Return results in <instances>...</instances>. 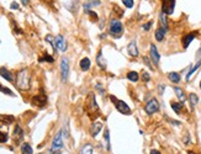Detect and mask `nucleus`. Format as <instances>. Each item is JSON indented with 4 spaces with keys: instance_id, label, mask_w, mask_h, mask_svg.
<instances>
[{
    "instance_id": "1",
    "label": "nucleus",
    "mask_w": 201,
    "mask_h": 154,
    "mask_svg": "<svg viewBox=\"0 0 201 154\" xmlns=\"http://www.w3.org/2000/svg\"><path fill=\"white\" fill-rule=\"evenodd\" d=\"M15 84H16L17 89H20L22 91H26V90L30 89V86H31V73H30V70L27 68L21 69L17 73Z\"/></svg>"
},
{
    "instance_id": "2",
    "label": "nucleus",
    "mask_w": 201,
    "mask_h": 154,
    "mask_svg": "<svg viewBox=\"0 0 201 154\" xmlns=\"http://www.w3.org/2000/svg\"><path fill=\"white\" fill-rule=\"evenodd\" d=\"M109 34L115 37V38H120L121 35L123 34V25L120 20L117 19H112L110 21V25H109Z\"/></svg>"
},
{
    "instance_id": "3",
    "label": "nucleus",
    "mask_w": 201,
    "mask_h": 154,
    "mask_svg": "<svg viewBox=\"0 0 201 154\" xmlns=\"http://www.w3.org/2000/svg\"><path fill=\"white\" fill-rule=\"evenodd\" d=\"M86 111H88L89 116H91V117L99 116V115H97V113H99V107H97L95 96H94V94H91V92L89 94L88 100H86Z\"/></svg>"
},
{
    "instance_id": "4",
    "label": "nucleus",
    "mask_w": 201,
    "mask_h": 154,
    "mask_svg": "<svg viewBox=\"0 0 201 154\" xmlns=\"http://www.w3.org/2000/svg\"><path fill=\"white\" fill-rule=\"evenodd\" d=\"M110 100L115 104V107L117 109L119 112H121V113H123V115H130V113H131V109L128 107V105H127L125 101H122V100H117V99L114 98L112 95L110 96Z\"/></svg>"
},
{
    "instance_id": "5",
    "label": "nucleus",
    "mask_w": 201,
    "mask_h": 154,
    "mask_svg": "<svg viewBox=\"0 0 201 154\" xmlns=\"http://www.w3.org/2000/svg\"><path fill=\"white\" fill-rule=\"evenodd\" d=\"M63 148V139H62V131H59L56 137L53 138L52 142V148L49 150V153H54V154H60V149Z\"/></svg>"
},
{
    "instance_id": "6",
    "label": "nucleus",
    "mask_w": 201,
    "mask_h": 154,
    "mask_svg": "<svg viewBox=\"0 0 201 154\" xmlns=\"http://www.w3.org/2000/svg\"><path fill=\"white\" fill-rule=\"evenodd\" d=\"M69 75V59L67 57H63L60 60V77H62V81L65 83Z\"/></svg>"
},
{
    "instance_id": "7",
    "label": "nucleus",
    "mask_w": 201,
    "mask_h": 154,
    "mask_svg": "<svg viewBox=\"0 0 201 154\" xmlns=\"http://www.w3.org/2000/svg\"><path fill=\"white\" fill-rule=\"evenodd\" d=\"M175 0H162V13L165 15H170L174 11Z\"/></svg>"
},
{
    "instance_id": "8",
    "label": "nucleus",
    "mask_w": 201,
    "mask_h": 154,
    "mask_svg": "<svg viewBox=\"0 0 201 154\" xmlns=\"http://www.w3.org/2000/svg\"><path fill=\"white\" fill-rule=\"evenodd\" d=\"M159 110V102L157 99H151L146 106H144V111L148 113V115H153L154 112H157Z\"/></svg>"
},
{
    "instance_id": "9",
    "label": "nucleus",
    "mask_w": 201,
    "mask_h": 154,
    "mask_svg": "<svg viewBox=\"0 0 201 154\" xmlns=\"http://www.w3.org/2000/svg\"><path fill=\"white\" fill-rule=\"evenodd\" d=\"M47 102V98L45 94H38L36 96H33L32 100H31V104L35 105V106H38V107H43Z\"/></svg>"
},
{
    "instance_id": "10",
    "label": "nucleus",
    "mask_w": 201,
    "mask_h": 154,
    "mask_svg": "<svg viewBox=\"0 0 201 154\" xmlns=\"http://www.w3.org/2000/svg\"><path fill=\"white\" fill-rule=\"evenodd\" d=\"M199 35V32L197 31H192V32H190V34H188V35H185L184 37H183V40H181V43H183V47L184 48H188L189 47V45L196 38V36Z\"/></svg>"
},
{
    "instance_id": "11",
    "label": "nucleus",
    "mask_w": 201,
    "mask_h": 154,
    "mask_svg": "<svg viewBox=\"0 0 201 154\" xmlns=\"http://www.w3.org/2000/svg\"><path fill=\"white\" fill-rule=\"evenodd\" d=\"M54 45H56V48L59 49L60 52H65L67 51V42L64 40V37L62 35H58L56 36L54 38Z\"/></svg>"
},
{
    "instance_id": "12",
    "label": "nucleus",
    "mask_w": 201,
    "mask_h": 154,
    "mask_svg": "<svg viewBox=\"0 0 201 154\" xmlns=\"http://www.w3.org/2000/svg\"><path fill=\"white\" fill-rule=\"evenodd\" d=\"M149 56H151V59L153 62V64L157 66L159 63V59H160V56L158 53V49L154 45H151V48H149Z\"/></svg>"
},
{
    "instance_id": "13",
    "label": "nucleus",
    "mask_w": 201,
    "mask_h": 154,
    "mask_svg": "<svg viewBox=\"0 0 201 154\" xmlns=\"http://www.w3.org/2000/svg\"><path fill=\"white\" fill-rule=\"evenodd\" d=\"M127 52L131 57H138V48H137V43L136 41H131L127 46Z\"/></svg>"
},
{
    "instance_id": "14",
    "label": "nucleus",
    "mask_w": 201,
    "mask_h": 154,
    "mask_svg": "<svg viewBox=\"0 0 201 154\" xmlns=\"http://www.w3.org/2000/svg\"><path fill=\"white\" fill-rule=\"evenodd\" d=\"M14 141H15V143H20L21 141H22V138H24V131H22V128L19 126V125H16L15 126V130H14Z\"/></svg>"
},
{
    "instance_id": "15",
    "label": "nucleus",
    "mask_w": 201,
    "mask_h": 154,
    "mask_svg": "<svg viewBox=\"0 0 201 154\" xmlns=\"http://www.w3.org/2000/svg\"><path fill=\"white\" fill-rule=\"evenodd\" d=\"M96 63H97V66L101 68V69H106V67H108V63H106V60H105L101 51H99V53L96 56Z\"/></svg>"
},
{
    "instance_id": "16",
    "label": "nucleus",
    "mask_w": 201,
    "mask_h": 154,
    "mask_svg": "<svg viewBox=\"0 0 201 154\" xmlns=\"http://www.w3.org/2000/svg\"><path fill=\"white\" fill-rule=\"evenodd\" d=\"M0 75L4 79H6L8 81H14V75L10 70H8L6 68H0Z\"/></svg>"
},
{
    "instance_id": "17",
    "label": "nucleus",
    "mask_w": 201,
    "mask_h": 154,
    "mask_svg": "<svg viewBox=\"0 0 201 154\" xmlns=\"http://www.w3.org/2000/svg\"><path fill=\"white\" fill-rule=\"evenodd\" d=\"M101 128H103V123L101 122H95L94 125L91 126V136L96 137L99 134V132L101 131Z\"/></svg>"
},
{
    "instance_id": "18",
    "label": "nucleus",
    "mask_w": 201,
    "mask_h": 154,
    "mask_svg": "<svg viewBox=\"0 0 201 154\" xmlns=\"http://www.w3.org/2000/svg\"><path fill=\"white\" fill-rule=\"evenodd\" d=\"M90 59L89 58H83L82 60H80V63H79V66H80V69L83 70V72H88L89 69H90Z\"/></svg>"
},
{
    "instance_id": "19",
    "label": "nucleus",
    "mask_w": 201,
    "mask_h": 154,
    "mask_svg": "<svg viewBox=\"0 0 201 154\" xmlns=\"http://www.w3.org/2000/svg\"><path fill=\"white\" fill-rule=\"evenodd\" d=\"M165 32H166V31H165L164 28H162V27H159V28H157V31H155V34H154V36H155V40H157L158 42H162V41L164 40V36H165Z\"/></svg>"
},
{
    "instance_id": "20",
    "label": "nucleus",
    "mask_w": 201,
    "mask_h": 154,
    "mask_svg": "<svg viewBox=\"0 0 201 154\" xmlns=\"http://www.w3.org/2000/svg\"><path fill=\"white\" fill-rule=\"evenodd\" d=\"M159 21H160L162 28H164L165 31L168 30V19H166V15H165L164 13H162V14L159 15Z\"/></svg>"
},
{
    "instance_id": "21",
    "label": "nucleus",
    "mask_w": 201,
    "mask_h": 154,
    "mask_svg": "<svg viewBox=\"0 0 201 154\" xmlns=\"http://www.w3.org/2000/svg\"><path fill=\"white\" fill-rule=\"evenodd\" d=\"M174 91H175V94H177V96H178V99L181 101V102H184L185 101V92H184V90L183 89H180V88H178V86H175L174 88Z\"/></svg>"
},
{
    "instance_id": "22",
    "label": "nucleus",
    "mask_w": 201,
    "mask_h": 154,
    "mask_svg": "<svg viewBox=\"0 0 201 154\" xmlns=\"http://www.w3.org/2000/svg\"><path fill=\"white\" fill-rule=\"evenodd\" d=\"M168 78H169V80H170L172 83H175V84H178V83L180 81V74L177 73V72H170V73L168 74Z\"/></svg>"
},
{
    "instance_id": "23",
    "label": "nucleus",
    "mask_w": 201,
    "mask_h": 154,
    "mask_svg": "<svg viewBox=\"0 0 201 154\" xmlns=\"http://www.w3.org/2000/svg\"><path fill=\"white\" fill-rule=\"evenodd\" d=\"M200 67H201V59H199V62H197V63H196V64H195V66H194V67H192V68L189 70V73H188V75L185 77V79H186V80H190L191 75H192V74H194V73H195V72H196V70H197Z\"/></svg>"
},
{
    "instance_id": "24",
    "label": "nucleus",
    "mask_w": 201,
    "mask_h": 154,
    "mask_svg": "<svg viewBox=\"0 0 201 154\" xmlns=\"http://www.w3.org/2000/svg\"><path fill=\"white\" fill-rule=\"evenodd\" d=\"M93 152H94V147H93L90 143H86V144L82 148V150H80L79 154H93Z\"/></svg>"
},
{
    "instance_id": "25",
    "label": "nucleus",
    "mask_w": 201,
    "mask_h": 154,
    "mask_svg": "<svg viewBox=\"0 0 201 154\" xmlns=\"http://www.w3.org/2000/svg\"><path fill=\"white\" fill-rule=\"evenodd\" d=\"M127 79L132 83H136V81H138L140 75H138L137 72H130V73H127Z\"/></svg>"
},
{
    "instance_id": "26",
    "label": "nucleus",
    "mask_w": 201,
    "mask_h": 154,
    "mask_svg": "<svg viewBox=\"0 0 201 154\" xmlns=\"http://www.w3.org/2000/svg\"><path fill=\"white\" fill-rule=\"evenodd\" d=\"M21 153L22 154H32L33 150H32V148H31V145L28 143H24L21 145Z\"/></svg>"
},
{
    "instance_id": "27",
    "label": "nucleus",
    "mask_w": 201,
    "mask_h": 154,
    "mask_svg": "<svg viewBox=\"0 0 201 154\" xmlns=\"http://www.w3.org/2000/svg\"><path fill=\"white\" fill-rule=\"evenodd\" d=\"M189 100H190V104H191L192 107L196 106L197 102H199V98H197L196 94H190V95H189Z\"/></svg>"
},
{
    "instance_id": "28",
    "label": "nucleus",
    "mask_w": 201,
    "mask_h": 154,
    "mask_svg": "<svg viewBox=\"0 0 201 154\" xmlns=\"http://www.w3.org/2000/svg\"><path fill=\"white\" fill-rule=\"evenodd\" d=\"M172 109L174 110L175 113H180V111L183 109V105L180 102H172Z\"/></svg>"
},
{
    "instance_id": "29",
    "label": "nucleus",
    "mask_w": 201,
    "mask_h": 154,
    "mask_svg": "<svg viewBox=\"0 0 201 154\" xmlns=\"http://www.w3.org/2000/svg\"><path fill=\"white\" fill-rule=\"evenodd\" d=\"M104 139L106 141V149L110 150V134H109V130H105V132H104Z\"/></svg>"
},
{
    "instance_id": "30",
    "label": "nucleus",
    "mask_w": 201,
    "mask_h": 154,
    "mask_svg": "<svg viewBox=\"0 0 201 154\" xmlns=\"http://www.w3.org/2000/svg\"><path fill=\"white\" fill-rule=\"evenodd\" d=\"M0 121L4 123H11V122H14V117L13 116H0Z\"/></svg>"
},
{
    "instance_id": "31",
    "label": "nucleus",
    "mask_w": 201,
    "mask_h": 154,
    "mask_svg": "<svg viewBox=\"0 0 201 154\" xmlns=\"http://www.w3.org/2000/svg\"><path fill=\"white\" fill-rule=\"evenodd\" d=\"M0 91H2V92H4V94H8V95H10V96H14V92H13L10 89H8V88L3 86L2 84H0Z\"/></svg>"
},
{
    "instance_id": "32",
    "label": "nucleus",
    "mask_w": 201,
    "mask_h": 154,
    "mask_svg": "<svg viewBox=\"0 0 201 154\" xmlns=\"http://www.w3.org/2000/svg\"><path fill=\"white\" fill-rule=\"evenodd\" d=\"M122 4L127 9H131V8H133V4H135V2H133V0H122Z\"/></svg>"
},
{
    "instance_id": "33",
    "label": "nucleus",
    "mask_w": 201,
    "mask_h": 154,
    "mask_svg": "<svg viewBox=\"0 0 201 154\" xmlns=\"http://www.w3.org/2000/svg\"><path fill=\"white\" fill-rule=\"evenodd\" d=\"M42 60H47V62H49V63H52V62L54 60V58L51 57V56H48V54H45L43 58H40V62H42Z\"/></svg>"
},
{
    "instance_id": "34",
    "label": "nucleus",
    "mask_w": 201,
    "mask_h": 154,
    "mask_svg": "<svg viewBox=\"0 0 201 154\" xmlns=\"http://www.w3.org/2000/svg\"><path fill=\"white\" fill-rule=\"evenodd\" d=\"M8 141V134L4 132H0V143H5Z\"/></svg>"
},
{
    "instance_id": "35",
    "label": "nucleus",
    "mask_w": 201,
    "mask_h": 154,
    "mask_svg": "<svg viewBox=\"0 0 201 154\" xmlns=\"http://www.w3.org/2000/svg\"><path fill=\"white\" fill-rule=\"evenodd\" d=\"M86 14H89V15L91 16V19H93V20L97 21V14H96V13H94V11H90V10H89V11H86Z\"/></svg>"
},
{
    "instance_id": "36",
    "label": "nucleus",
    "mask_w": 201,
    "mask_h": 154,
    "mask_svg": "<svg viewBox=\"0 0 201 154\" xmlns=\"http://www.w3.org/2000/svg\"><path fill=\"white\" fill-rule=\"evenodd\" d=\"M152 25H153V21H148L147 23L143 25V30H144V31H148V30L152 27Z\"/></svg>"
},
{
    "instance_id": "37",
    "label": "nucleus",
    "mask_w": 201,
    "mask_h": 154,
    "mask_svg": "<svg viewBox=\"0 0 201 154\" xmlns=\"http://www.w3.org/2000/svg\"><path fill=\"white\" fill-rule=\"evenodd\" d=\"M143 62L147 64V67H148L149 69H153V67H152V64H151V62H149V59H148L147 57H143Z\"/></svg>"
},
{
    "instance_id": "38",
    "label": "nucleus",
    "mask_w": 201,
    "mask_h": 154,
    "mask_svg": "<svg viewBox=\"0 0 201 154\" xmlns=\"http://www.w3.org/2000/svg\"><path fill=\"white\" fill-rule=\"evenodd\" d=\"M149 79H151V77H149L148 73H143V74H142V80H143V81L147 83V81H149Z\"/></svg>"
},
{
    "instance_id": "39",
    "label": "nucleus",
    "mask_w": 201,
    "mask_h": 154,
    "mask_svg": "<svg viewBox=\"0 0 201 154\" xmlns=\"http://www.w3.org/2000/svg\"><path fill=\"white\" fill-rule=\"evenodd\" d=\"M10 8L13 9V10H19V4L17 3H11V5H10Z\"/></svg>"
},
{
    "instance_id": "40",
    "label": "nucleus",
    "mask_w": 201,
    "mask_h": 154,
    "mask_svg": "<svg viewBox=\"0 0 201 154\" xmlns=\"http://www.w3.org/2000/svg\"><path fill=\"white\" fill-rule=\"evenodd\" d=\"M163 90H164V85L160 84V85H159V94H163Z\"/></svg>"
},
{
    "instance_id": "41",
    "label": "nucleus",
    "mask_w": 201,
    "mask_h": 154,
    "mask_svg": "<svg viewBox=\"0 0 201 154\" xmlns=\"http://www.w3.org/2000/svg\"><path fill=\"white\" fill-rule=\"evenodd\" d=\"M151 154H160V152L159 150H155V149H152L151 150Z\"/></svg>"
},
{
    "instance_id": "42",
    "label": "nucleus",
    "mask_w": 201,
    "mask_h": 154,
    "mask_svg": "<svg viewBox=\"0 0 201 154\" xmlns=\"http://www.w3.org/2000/svg\"><path fill=\"white\" fill-rule=\"evenodd\" d=\"M197 58H200V59H201V47H200V49L197 51Z\"/></svg>"
},
{
    "instance_id": "43",
    "label": "nucleus",
    "mask_w": 201,
    "mask_h": 154,
    "mask_svg": "<svg viewBox=\"0 0 201 154\" xmlns=\"http://www.w3.org/2000/svg\"><path fill=\"white\" fill-rule=\"evenodd\" d=\"M21 2H22V4L26 6V5H28V0H21Z\"/></svg>"
},
{
    "instance_id": "44",
    "label": "nucleus",
    "mask_w": 201,
    "mask_h": 154,
    "mask_svg": "<svg viewBox=\"0 0 201 154\" xmlns=\"http://www.w3.org/2000/svg\"><path fill=\"white\" fill-rule=\"evenodd\" d=\"M188 154H196V153H195V152H192V150H189V152H188Z\"/></svg>"
},
{
    "instance_id": "45",
    "label": "nucleus",
    "mask_w": 201,
    "mask_h": 154,
    "mask_svg": "<svg viewBox=\"0 0 201 154\" xmlns=\"http://www.w3.org/2000/svg\"><path fill=\"white\" fill-rule=\"evenodd\" d=\"M200 89H201V81H200Z\"/></svg>"
},
{
    "instance_id": "46",
    "label": "nucleus",
    "mask_w": 201,
    "mask_h": 154,
    "mask_svg": "<svg viewBox=\"0 0 201 154\" xmlns=\"http://www.w3.org/2000/svg\"><path fill=\"white\" fill-rule=\"evenodd\" d=\"M89 2H91V0H89Z\"/></svg>"
},
{
    "instance_id": "47",
    "label": "nucleus",
    "mask_w": 201,
    "mask_h": 154,
    "mask_svg": "<svg viewBox=\"0 0 201 154\" xmlns=\"http://www.w3.org/2000/svg\"><path fill=\"white\" fill-rule=\"evenodd\" d=\"M47 2H48V0H47Z\"/></svg>"
}]
</instances>
